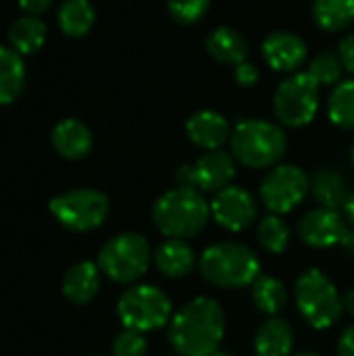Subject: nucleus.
<instances>
[{"mask_svg":"<svg viewBox=\"0 0 354 356\" xmlns=\"http://www.w3.org/2000/svg\"><path fill=\"white\" fill-rule=\"evenodd\" d=\"M225 336V313L209 296L186 302L169 321V342L179 356H213Z\"/></svg>","mask_w":354,"mask_h":356,"instance_id":"obj_1","label":"nucleus"},{"mask_svg":"<svg viewBox=\"0 0 354 356\" xmlns=\"http://www.w3.org/2000/svg\"><path fill=\"white\" fill-rule=\"evenodd\" d=\"M152 219L165 238L188 240L207 227L211 219V204L204 200L200 190L177 186L175 190L159 196L152 207Z\"/></svg>","mask_w":354,"mask_h":356,"instance_id":"obj_2","label":"nucleus"},{"mask_svg":"<svg viewBox=\"0 0 354 356\" xmlns=\"http://www.w3.org/2000/svg\"><path fill=\"white\" fill-rule=\"evenodd\" d=\"M198 267L209 284L225 290L252 286L261 275L259 257L248 246L236 242H221L209 246L202 252Z\"/></svg>","mask_w":354,"mask_h":356,"instance_id":"obj_3","label":"nucleus"},{"mask_svg":"<svg viewBox=\"0 0 354 356\" xmlns=\"http://www.w3.org/2000/svg\"><path fill=\"white\" fill-rule=\"evenodd\" d=\"M230 144L234 159L250 169H267L277 165L288 148L284 129L263 119L238 123L232 131Z\"/></svg>","mask_w":354,"mask_h":356,"instance_id":"obj_4","label":"nucleus"},{"mask_svg":"<svg viewBox=\"0 0 354 356\" xmlns=\"http://www.w3.org/2000/svg\"><path fill=\"white\" fill-rule=\"evenodd\" d=\"M294 298L298 313L315 330L332 327L344 313V302L338 288L319 269H309L296 280Z\"/></svg>","mask_w":354,"mask_h":356,"instance_id":"obj_5","label":"nucleus"},{"mask_svg":"<svg viewBox=\"0 0 354 356\" xmlns=\"http://www.w3.org/2000/svg\"><path fill=\"white\" fill-rule=\"evenodd\" d=\"M150 259L148 240L142 234L123 232L100 248L98 267L115 284H134L148 271Z\"/></svg>","mask_w":354,"mask_h":356,"instance_id":"obj_6","label":"nucleus"},{"mask_svg":"<svg viewBox=\"0 0 354 356\" xmlns=\"http://www.w3.org/2000/svg\"><path fill=\"white\" fill-rule=\"evenodd\" d=\"M171 311L169 296L161 288L148 284L127 288L117 302V315L121 323L127 330L142 334L165 327L171 321Z\"/></svg>","mask_w":354,"mask_h":356,"instance_id":"obj_7","label":"nucleus"},{"mask_svg":"<svg viewBox=\"0 0 354 356\" xmlns=\"http://www.w3.org/2000/svg\"><path fill=\"white\" fill-rule=\"evenodd\" d=\"M52 217L69 232L83 234L100 227L111 211L108 198L94 188H77L50 200Z\"/></svg>","mask_w":354,"mask_h":356,"instance_id":"obj_8","label":"nucleus"},{"mask_svg":"<svg viewBox=\"0 0 354 356\" xmlns=\"http://www.w3.org/2000/svg\"><path fill=\"white\" fill-rule=\"evenodd\" d=\"M319 108V83L309 73H296L284 79L273 96V111L282 125H309Z\"/></svg>","mask_w":354,"mask_h":356,"instance_id":"obj_9","label":"nucleus"},{"mask_svg":"<svg viewBox=\"0 0 354 356\" xmlns=\"http://www.w3.org/2000/svg\"><path fill=\"white\" fill-rule=\"evenodd\" d=\"M311 190L309 175L296 165H275L263 177L259 194L261 202L273 215H286L296 209Z\"/></svg>","mask_w":354,"mask_h":356,"instance_id":"obj_10","label":"nucleus"},{"mask_svg":"<svg viewBox=\"0 0 354 356\" xmlns=\"http://www.w3.org/2000/svg\"><path fill=\"white\" fill-rule=\"evenodd\" d=\"M236 175V161L234 154L225 150H209L196 163L179 167L175 179L179 186L196 188L200 192H219L232 186Z\"/></svg>","mask_w":354,"mask_h":356,"instance_id":"obj_11","label":"nucleus"},{"mask_svg":"<svg viewBox=\"0 0 354 356\" xmlns=\"http://www.w3.org/2000/svg\"><path fill=\"white\" fill-rule=\"evenodd\" d=\"M211 217L227 232H244L257 219L255 198L240 186H227L211 200Z\"/></svg>","mask_w":354,"mask_h":356,"instance_id":"obj_12","label":"nucleus"},{"mask_svg":"<svg viewBox=\"0 0 354 356\" xmlns=\"http://www.w3.org/2000/svg\"><path fill=\"white\" fill-rule=\"evenodd\" d=\"M346 229L342 215L323 207L309 211L298 223V236L311 248H330L340 244Z\"/></svg>","mask_w":354,"mask_h":356,"instance_id":"obj_13","label":"nucleus"},{"mask_svg":"<svg viewBox=\"0 0 354 356\" xmlns=\"http://www.w3.org/2000/svg\"><path fill=\"white\" fill-rule=\"evenodd\" d=\"M263 58L280 73H292L307 60V44L292 31H273L263 40Z\"/></svg>","mask_w":354,"mask_h":356,"instance_id":"obj_14","label":"nucleus"},{"mask_svg":"<svg viewBox=\"0 0 354 356\" xmlns=\"http://www.w3.org/2000/svg\"><path fill=\"white\" fill-rule=\"evenodd\" d=\"M186 134L190 142L198 148L219 150L227 140H232L230 121L217 111H198L186 121Z\"/></svg>","mask_w":354,"mask_h":356,"instance_id":"obj_15","label":"nucleus"},{"mask_svg":"<svg viewBox=\"0 0 354 356\" xmlns=\"http://www.w3.org/2000/svg\"><path fill=\"white\" fill-rule=\"evenodd\" d=\"M50 140H52L54 150L67 161L83 159L92 150V144H94L90 127L86 123H81L79 119L58 121L52 129Z\"/></svg>","mask_w":354,"mask_h":356,"instance_id":"obj_16","label":"nucleus"},{"mask_svg":"<svg viewBox=\"0 0 354 356\" xmlns=\"http://www.w3.org/2000/svg\"><path fill=\"white\" fill-rule=\"evenodd\" d=\"M204 48L211 54L213 60L221 65H240L248 56V42L246 38L236 31L234 27L221 25L215 27L207 38H204Z\"/></svg>","mask_w":354,"mask_h":356,"instance_id":"obj_17","label":"nucleus"},{"mask_svg":"<svg viewBox=\"0 0 354 356\" xmlns=\"http://www.w3.org/2000/svg\"><path fill=\"white\" fill-rule=\"evenodd\" d=\"M100 267L98 263H77L63 277V294L73 305H88L100 290Z\"/></svg>","mask_w":354,"mask_h":356,"instance_id":"obj_18","label":"nucleus"},{"mask_svg":"<svg viewBox=\"0 0 354 356\" xmlns=\"http://www.w3.org/2000/svg\"><path fill=\"white\" fill-rule=\"evenodd\" d=\"M154 265L165 277L179 280L192 273L196 267V254L190 244H186V240L169 238L154 250Z\"/></svg>","mask_w":354,"mask_h":356,"instance_id":"obj_19","label":"nucleus"},{"mask_svg":"<svg viewBox=\"0 0 354 356\" xmlns=\"http://www.w3.org/2000/svg\"><path fill=\"white\" fill-rule=\"evenodd\" d=\"M294 346V332L286 319L269 317L261 323L255 336L257 356H290Z\"/></svg>","mask_w":354,"mask_h":356,"instance_id":"obj_20","label":"nucleus"},{"mask_svg":"<svg viewBox=\"0 0 354 356\" xmlns=\"http://www.w3.org/2000/svg\"><path fill=\"white\" fill-rule=\"evenodd\" d=\"M311 192L323 209L340 211L346 207L351 192L344 177L332 169H319L311 179Z\"/></svg>","mask_w":354,"mask_h":356,"instance_id":"obj_21","label":"nucleus"},{"mask_svg":"<svg viewBox=\"0 0 354 356\" xmlns=\"http://www.w3.org/2000/svg\"><path fill=\"white\" fill-rule=\"evenodd\" d=\"M25 86V65L10 46H0V104L15 102Z\"/></svg>","mask_w":354,"mask_h":356,"instance_id":"obj_22","label":"nucleus"},{"mask_svg":"<svg viewBox=\"0 0 354 356\" xmlns=\"http://www.w3.org/2000/svg\"><path fill=\"white\" fill-rule=\"evenodd\" d=\"M44 40H46V25L35 15L19 17L8 29V44L21 56L38 52L44 46Z\"/></svg>","mask_w":354,"mask_h":356,"instance_id":"obj_23","label":"nucleus"},{"mask_svg":"<svg viewBox=\"0 0 354 356\" xmlns=\"http://www.w3.org/2000/svg\"><path fill=\"white\" fill-rule=\"evenodd\" d=\"M96 21L90 0H65L58 8V27L69 38H83Z\"/></svg>","mask_w":354,"mask_h":356,"instance_id":"obj_24","label":"nucleus"},{"mask_svg":"<svg viewBox=\"0 0 354 356\" xmlns=\"http://www.w3.org/2000/svg\"><path fill=\"white\" fill-rule=\"evenodd\" d=\"M313 19L323 31H342L354 21V0H315Z\"/></svg>","mask_w":354,"mask_h":356,"instance_id":"obj_25","label":"nucleus"},{"mask_svg":"<svg viewBox=\"0 0 354 356\" xmlns=\"http://www.w3.org/2000/svg\"><path fill=\"white\" fill-rule=\"evenodd\" d=\"M252 302L259 311H263L269 317H275L288 302L286 286L271 275H259L252 284Z\"/></svg>","mask_w":354,"mask_h":356,"instance_id":"obj_26","label":"nucleus"},{"mask_svg":"<svg viewBox=\"0 0 354 356\" xmlns=\"http://www.w3.org/2000/svg\"><path fill=\"white\" fill-rule=\"evenodd\" d=\"M330 121L340 129H354V79L340 81L328 100Z\"/></svg>","mask_w":354,"mask_h":356,"instance_id":"obj_27","label":"nucleus"},{"mask_svg":"<svg viewBox=\"0 0 354 356\" xmlns=\"http://www.w3.org/2000/svg\"><path fill=\"white\" fill-rule=\"evenodd\" d=\"M257 238L267 252L282 254L290 244V229L280 215H267L257 227Z\"/></svg>","mask_w":354,"mask_h":356,"instance_id":"obj_28","label":"nucleus"},{"mask_svg":"<svg viewBox=\"0 0 354 356\" xmlns=\"http://www.w3.org/2000/svg\"><path fill=\"white\" fill-rule=\"evenodd\" d=\"M344 65L338 56V52H323L315 56L309 65V75L319 83V86H338L342 77Z\"/></svg>","mask_w":354,"mask_h":356,"instance_id":"obj_29","label":"nucleus"},{"mask_svg":"<svg viewBox=\"0 0 354 356\" xmlns=\"http://www.w3.org/2000/svg\"><path fill=\"white\" fill-rule=\"evenodd\" d=\"M211 6V0H167V10L179 25L198 23Z\"/></svg>","mask_w":354,"mask_h":356,"instance_id":"obj_30","label":"nucleus"},{"mask_svg":"<svg viewBox=\"0 0 354 356\" xmlns=\"http://www.w3.org/2000/svg\"><path fill=\"white\" fill-rule=\"evenodd\" d=\"M148 342L142 332L123 330L113 342V356H146Z\"/></svg>","mask_w":354,"mask_h":356,"instance_id":"obj_31","label":"nucleus"},{"mask_svg":"<svg viewBox=\"0 0 354 356\" xmlns=\"http://www.w3.org/2000/svg\"><path fill=\"white\" fill-rule=\"evenodd\" d=\"M234 79H236V83L242 86V88H252V86H257V81H259V69H257L252 63L244 60V63L236 65V69H234Z\"/></svg>","mask_w":354,"mask_h":356,"instance_id":"obj_32","label":"nucleus"},{"mask_svg":"<svg viewBox=\"0 0 354 356\" xmlns=\"http://www.w3.org/2000/svg\"><path fill=\"white\" fill-rule=\"evenodd\" d=\"M338 56L344 65V71L354 75V33H348L342 38V42L338 46Z\"/></svg>","mask_w":354,"mask_h":356,"instance_id":"obj_33","label":"nucleus"},{"mask_svg":"<svg viewBox=\"0 0 354 356\" xmlns=\"http://www.w3.org/2000/svg\"><path fill=\"white\" fill-rule=\"evenodd\" d=\"M338 356H354V325H348L338 340Z\"/></svg>","mask_w":354,"mask_h":356,"instance_id":"obj_34","label":"nucleus"},{"mask_svg":"<svg viewBox=\"0 0 354 356\" xmlns=\"http://www.w3.org/2000/svg\"><path fill=\"white\" fill-rule=\"evenodd\" d=\"M21 10H25L27 15H40L44 10H48V6L52 4V0H17Z\"/></svg>","mask_w":354,"mask_h":356,"instance_id":"obj_35","label":"nucleus"},{"mask_svg":"<svg viewBox=\"0 0 354 356\" xmlns=\"http://www.w3.org/2000/svg\"><path fill=\"white\" fill-rule=\"evenodd\" d=\"M340 246L346 250V252H351V254H354V227L351 229H346V234H344V238H342V242H340Z\"/></svg>","mask_w":354,"mask_h":356,"instance_id":"obj_36","label":"nucleus"},{"mask_svg":"<svg viewBox=\"0 0 354 356\" xmlns=\"http://www.w3.org/2000/svg\"><path fill=\"white\" fill-rule=\"evenodd\" d=\"M342 302H344V311H346L348 315H353L354 317V288L346 292V296L342 298Z\"/></svg>","mask_w":354,"mask_h":356,"instance_id":"obj_37","label":"nucleus"},{"mask_svg":"<svg viewBox=\"0 0 354 356\" xmlns=\"http://www.w3.org/2000/svg\"><path fill=\"white\" fill-rule=\"evenodd\" d=\"M344 211H346V219H348V223L354 227V192L351 194V198H348V202H346Z\"/></svg>","mask_w":354,"mask_h":356,"instance_id":"obj_38","label":"nucleus"},{"mask_svg":"<svg viewBox=\"0 0 354 356\" xmlns=\"http://www.w3.org/2000/svg\"><path fill=\"white\" fill-rule=\"evenodd\" d=\"M294 356H323V355H317V353H300V355H294Z\"/></svg>","mask_w":354,"mask_h":356,"instance_id":"obj_39","label":"nucleus"},{"mask_svg":"<svg viewBox=\"0 0 354 356\" xmlns=\"http://www.w3.org/2000/svg\"><path fill=\"white\" fill-rule=\"evenodd\" d=\"M213 356H234V355H230V353H221V350H219V353H215Z\"/></svg>","mask_w":354,"mask_h":356,"instance_id":"obj_40","label":"nucleus"},{"mask_svg":"<svg viewBox=\"0 0 354 356\" xmlns=\"http://www.w3.org/2000/svg\"><path fill=\"white\" fill-rule=\"evenodd\" d=\"M351 156H353V165H354V144H353V152H351Z\"/></svg>","mask_w":354,"mask_h":356,"instance_id":"obj_41","label":"nucleus"},{"mask_svg":"<svg viewBox=\"0 0 354 356\" xmlns=\"http://www.w3.org/2000/svg\"><path fill=\"white\" fill-rule=\"evenodd\" d=\"M90 356H100V355H90Z\"/></svg>","mask_w":354,"mask_h":356,"instance_id":"obj_42","label":"nucleus"}]
</instances>
